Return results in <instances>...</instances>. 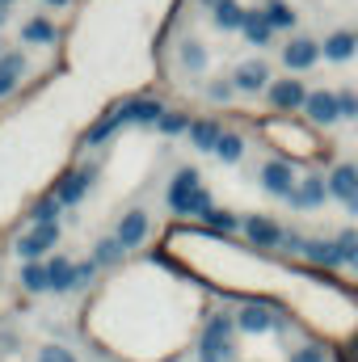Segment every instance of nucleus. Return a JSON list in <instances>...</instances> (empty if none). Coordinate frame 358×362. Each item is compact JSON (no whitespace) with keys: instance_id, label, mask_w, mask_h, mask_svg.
<instances>
[{"instance_id":"nucleus-1","label":"nucleus","mask_w":358,"mask_h":362,"mask_svg":"<svg viewBox=\"0 0 358 362\" xmlns=\"http://www.w3.org/2000/svg\"><path fill=\"white\" fill-rule=\"evenodd\" d=\"M258 135L266 139L282 160H291V165H312V160L329 156V148H321L316 127L308 118H295V114H270V118H262Z\"/></svg>"},{"instance_id":"nucleus-2","label":"nucleus","mask_w":358,"mask_h":362,"mask_svg":"<svg viewBox=\"0 0 358 362\" xmlns=\"http://www.w3.org/2000/svg\"><path fill=\"white\" fill-rule=\"evenodd\" d=\"M165 202H169V211L181 215V219H202V215L215 206L211 189L202 185V173H198L194 165H181L178 173H173L169 189H165Z\"/></svg>"},{"instance_id":"nucleus-3","label":"nucleus","mask_w":358,"mask_h":362,"mask_svg":"<svg viewBox=\"0 0 358 362\" xmlns=\"http://www.w3.org/2000/svg\"><path fill=\"white\" fill-rule=\"evenodd\" d=\"M198 362H236V312H211L198 333Z\"/></svg>"},{"instance_id":"nucleus-4","label":"nucleus","mask_w":358,"mask_h":362,"mask_svg":"<svg viewBox=\"0 0 358 362\" xmlns=\"http://www.w3.org/2000/svg\"><path fill=\"white\" fill-rule=\"evenodd\" d=\"M274 329H287V316L274 303H266V299H245L236 308V333L262 337V333H274Z\"/></svg>"},{"instance_id":"nucleus-5","label":"nucleus","mask_w":358,"mask_h":362,"mask_svg":"<svg viewBox=\"0 0 358 362\" xmlns=\"http://www.w3.org/2000/svg\"><path fill=\"white\" fill-rule=\"evenodd\" d=\"M59 236H64L59 223H30V232L17 236V257L21 262H47L59 249Z\"/></svg>"},{"instance_id":"nucleus-6","label":"nucleus","mask_w":358,"mask_h":362,"mask_svg":"<svg viewBox=\"0 0 358 362\" xmlns=\"http://www.w3.org/2000/svg\"><path fill=\"white\" fill-rule=\"evenodd\" d=\"M241 232H245L249 249H258V253H278L282 249V236H287V228L278 219H270V215H245L241 219Z\"/></svg>"},{"instance_id":"nucleus-7","label":"nucleus","mask_w":358,"mask_h":362,"mask_svg":"<svg viewBox=\"0 0 358 362\" xmlns=\"http://www.w3.org/2000/svg\"><path fill=\"white\" fill-rule=\"evenodd\" d=\"M258 185L266 189L270 198H291L295 194V185H299V173H295V165L291 160H282V156H270L266 165L258 169Z\"/></svg>"},{"instance_id":"nucleus-8","label":"nucleus","mask_w":358,"mask_h":362,"mask_svg":"<svg viewBox=\"0 0 358 362\" xmlns=\"http://www.w3.org/2000/svg\"><path fill=\"white\" fill-rule=\"evenodd\" d=\"M93 181H97V169L81 165V169L59 173V177H55V185H51V194H55V198L64 202V211H68V206H81V202H85V194L93 189Z\"/></svg>"},{"instance_id":"nucleus-9","label":"nucleus","mask_w":358,"mask_h":362,"mask_svg":"<svg viewBox=\"0 0 358 362\" xmlns=\"http://www.w3.org/2000/svg\"><path fill=\"white\" fill-rule=\"evenodd\" d=\"M165 110H169V105H165L161 97H127V101L114 105V114L122 118V127H156Z\"/></svg>"},{"instance_id":"nucleus-10","label":"nucleus","mask_w":358,"mask_h":362,"mask_svg":"<svg viewBox=\"0 0 358 362\" xmlns=\"http://www.w3.org/2000/svg\"><path fill=\"white\" fill-rule=\"evenodd\" d=\"M270 110L274 114H304V101H308V85L304 81H295L291 72H287V81H270Z\"/></svg>"},{"instance_id":"nucleus-11","label":"nucleus","mask_w":358,"mask_h":362,"mask_svg":"<svg viewBox=\"0 0 358 362\" xmlns=\"http://www.w3.org/2000/svg\"><path fill=\"white\" fill-rule=\"evenodd\" d=\"M148 232H152V215L144 211V206H131V211H122L118 215V223H114V240L131 253V249H139L144 240H148Z\"/></svg>"},{"instance_id":"nucleus-12","label":"nucleus","mask_w":358,"mask_h":362,"mask_svg":"<svg viewBox=\"0 0 358 362\" xmlns=\"http://www.w3.org/2000/svg\"><path fill=\"white\" fill-rule=\"evenodd\" d=\"M321 64V42L316 38H304V34H295L287 47H282V68L291 72V76H299V72H312Z\"/></svg>"},{"instance_id":"nucleus-13","label":"nucleus","mask_w":358,"mask_h":362,"mask_svg":"<svg viewBox=\"0 0 358 362\" xmlns=\"http://www.w3.org/2000/svg\"><path fill=\"white\" fill-rule=\"evenodd\" d=\"M304 118L312 127H337L342 122V110H337V93L333 89H308L304 101Z\"/></svg>"},{"instance_id":"nucleus-14","label":"nucleus","mask_w":358,"mask_h":362,"mask_svg":"<svg viewBox=\"0 0 358 362\" xmlns=\"http://www.w3.org/2000/svg\"><path fill=\"white\" fill-rule=\"evenodd\" d=\"M299 257H304L312 270H329V274L346 266V262H342V249H337V240H333V236H329V240H325V236H308V240H304V249H299Z\"/></svg>"},{"instance_id":"nucleus-15","label":"nucleus","mask_w":358,"mask_h":362,"mask_svg":"<svg viewBox=\"0 0 358 362\" xmlns=\"http://www.w3.org/2000/svg\"><path fill=\"white\" fill-rule=\"evenodd\" d=\"M270 81H274V72H270L266 59H245V64H236V72H232V85H236V93H245V97L266 93Z\"/></svg>"},{"instance_id":"nucleus-16","label":"nucleus","mask_w":358,"mask_h":362,"mask_svg":"<svg viewBox=\"0 0 358 362\" xmlns=\"http://www.w3.org/2000/svg\"><path fill=\"white\" fill-rule=\"evenodd\" d=\"M287 202H291V211H321V206L329 202V185H325L321 173H308V177H299L295 194H291Z\"/></svg>"},{"instance_id":"nucleus-17","label":"nucleus","mask_w":358,"mask_h":362,"mask_svg":"<svg viewBox=\"0 0 358 362\" xmlns=\"http://www.w3.org/2000/svg\"><path fill=\"white\" fill-rule=\"evenodd\" d=\"M325 185H329V198H337V202L346 206V202L358 194V165H354V160L333 165V169L325 173Z\"/></svg>"},{"instance_id":"nucleus-18","label":"nucleus","mask_w":358,"mask_h":362,"mask_svg":"<svg viewBox=\"0 0 358 362\" xmlns=\"http://www.w3.org/2000/svg\"><path fill=\"white\" fill-rule=\"evenodd\" d=\"M25 55L21 51H4L0 55V101H8V97H17L21 89V81H25Z\"/></svg>"},{"instance_id":"nucleus-19","label":"nucleus","mask_w":358,"mask_h":362,"mask_svg":"<svg viewBox=\"0 0 358 362\" xmlns=\"http://www.w3.org/2000/svg\"><path fill=\"white\" fill-rule=\"evenodd\" d=\"M219 135H224V122H219V118H194L190 131H185V139H190L194 152H215Z\"/></svg>"},{"instance_id":"nucleus-20","label":"nucleus","mask_w":358,"mask_h":362,"mask_svg":"<svg viewBox=\"0 0 358 362\" xmlns=\"http://www.w3.org/2000/svg\"><path fill=\"white\" fill-rule=\"evenodd\" d=\"M47 278H51V291L55 295H72L76 291V262L64 257V253L47 257Z\"/></svg>"},{"instance_id":"nucleus-21","label":"nucleus","mask_w":358,"mask_h":362,"mask_svg":"<svg viewBox=\"0 0 358 362\" xmlns=\"http://www.w3.org/2000/svg\"><path fill=\"white\" fill-rule=\"evenodd\" d=\"M354 51H358L354 30H333V34L321 42V55H325L329 64H346V59H354Z\"/></svg>"},{"instance_id":"nucleus-22","label":"nucleus","mask_w":358,"mask_h":362,"mask_svg":"<svg viewBox=\"0 0 358 362\" xmlns=\"http://www.w3.org/2000/svg\"><path fill=\"white\" fill-rule=\"evenodd\" d=\"M241 34H245V42L249 47H270L274 42V25H270V17L262 8H245V25H241Z\"/></svg>"},{"instance_id":"nucleus-23","label":"nucleus","mask_w":358,"mask_h":362,"mask_svg":"<svg viewBox=\"0 0 358 362\" xmlns=\"http://www.w3.org/2000/svg\"><path fill=\"white\" fill-rule=\"evenodd\" d=\"M21 42L25 47H55L59 30H55L51 17H30V21H21Z\"/></svg>"},{"instance_id":"nucleus-24","label":"nucleus","mask_w":358,"mask_h":362,"mask_svg":"<svg viewBox=\"0 0 358 362\" xmlns=\"http://www.w3.org/2000/svg\"><path fill=\"white\" fill-rule=\"evenodd\" d=\"M118 131H122V118L110 110V114H101L93 127H85V135H81V148H101V144H110Z\"/></svg>"},{"instance_id":"nucleus-25","label":"nucleus","mask_w":358,"mask_h":362,"mask_svg":"<svg viewBox=\"0 0 358 362\" xmlns=\"http://www.w3.org/2000/svg\"><path fill=\"white\" fill-rule=\"evenodd\" d=\"M198 223H207V232H211V236H232V232H241V215H236V211H228V206H211Z\"/></svg>"},{"instance_id":"nucleus-26","label":"nucleus","mask_w":358,"mask_h":362,"mask_svg":"<svg viewBox=\"0 0 358 362\" xmlns=\"http://www.w3.org/2000/svg\"><path fill=\"white\" fill-rule=\"evenodd\" d=\"M178 59H181V68H185L190 76H202V72H207V64H211V55H207V47H202L198 38H185V42H181Z\"/></svg>"},{"instance_id":"nucleus-27","label":"nucleus","mask_w":358,"mask_h":362,"mask_svg":"<svg viewBox=\"0 0 358 362\" xmlns=\"http://www.w3.org/2000/svg\"><path fill=\"white\" fill-rule=\"evenodd\" d=\"M245 148H249V144H245V135L224 127V135H219V144H215V156H219L224 165H241V160H245Z\"/></svg>"},{"instance_id":"nucleus-28","label":"nucleus","mask_w":358,"mask_h":362,"mask_svg":"<svg viewBox=\"0 0 358 362\" xmlns=\"http://www.w3.org/2000/svg\"><path fill=\"white\" fill-rule=\"evenodd\" d=\"M211 21H215L224 34H236V30L245 25V8H241L236 0H219V4L211 8Z\"/></svg>"},{"instance_id":"nucleus-29","label":"nucleus","mask_w":358,"mask_h":362,"mask_svg":"<svg viewBox=\"0 0 358 362\" xmlns=\"http://www.w3.org/2000/svg\"><path fill=\"white\" fill-rule=\"evenodd\" d=\"M59 215H64V202H59L51 189L30 202V223H59Z\"/></svg>"},{"instance_id":"nucleus-30","label":"nucleus","mask_w":358,"mask_h":362,"mask_svg":"<svg viewBox=\"0 0 358 362\" xmlns=\"http://www.w3.org/2000/svg\"><path fill=\"white\" fill-rule=\"evenodd\" d=\"M21 291H25V295H42V291H51L47 262H21Z\"/></svg>"},{"instance_id":"nucleus-31","label":"nucleus","mask_w":358,"mask_h":362,"mask_svg":"<svg viewBox=\"0 0 358 362\" xmlns=\"http://www.w3.org/2000/svg\"><path fill=\"white\" fill-rule=\"evenodd\" d=\"M262 13L270 17L274 34H278V30H295V21H299V13H295L287 0H266V4H262Z\"/></svg>"},{"instance_id":"nucleus-32","label":"nucleus","mask_w":358,"mask_h":362,"mask_svg":"<svg viewBox=\"0 0 358 362\" xmlns=\"http://www.w3.org/2000/svg\"><path fill=\"white\" fill-rule=\"evenodd\" d=\"M122 257H127V249H122V245H118L114 236H101V240L93 245V262H97L101 270H114V266H118Z\"/></svg>"},{"instance_id":"nucleus-33","label":"nucleus","mask_w":358,"mask_h":362,"mask_svg":"<svg viewBox=\"0 0 358 362\" xmlns=\"http://www.w3.org/2000/svg\"><path fill=\"white\" fill-rule=\"evenodd\" d=\"M190 122H194V118H190L185 110H165V114H161V122H156V131H161L165 139H178V135L190 131Z\"/></svg>"},{"instance_id":"nucleus-34","label":"nucleus","mask_w":358,"mask_h":362,"mask_svg":"<svg viewBox=\"0 0 358 362\" xmlns=\"http://www.w3.org/2000/svg\"><path fill=\"white\" fill-rule=\"evenodd\" d=\"M333 240H337V249H342V262L358 270V228H342Z\"/></svg>"},{"instance_id":"nucleus-35","label":"nucleus","mask_w":358,"mask_h":362,"mask_svg":"<svg viewBox=\"0 0 358 362\" xmlns=\"http://www.w3.org/2000/svg\"><path fill=\"white\" fill-rule=\"evenodd\" d=\"M207 97H211L215 105H219V101L228 105V101L236 97V85H232V76H219V81H211V85H207Z\"/></svg>"},{"instance_id":"nucleus-36","label":"nucleus","mask_w":358,"mask_h":362,"mask_svg":"<svg viewBox=\"0 0 358 362\" xmlns=\"http://www.w3.org/2000/svg\"><path fill=\"white\" fill-rule=\"evenodd\" d=\"M291 362H329V350H325V346H316V341H308V346L291 350Z\"/></svg>"},{"instance_id":"nucleus-37","label":"nucleus","mask_w":358,"mask_h":362,"mask_svg":"<svg viewBox=\"0 0 358 362\" xmlns=\"http://www.w3.org/2000/svg\"><path fill=\"white\" fill-rule=\"evenodd\" d=\"M337 110H342V122H358V93L342 89L337 93Z\"/></svg>"},{"instance_id":"nucleus-38","label":"nucleus","mask_w":358,"mask_h":362,"mask_svg":"<svg viewBox=\"0 0 358 362\" xmlns=\"http://www.w3.org/2000/svg\"><path fill=\"white\" fill-rule=\"evenodd\" d=\"M38 362H81L68 346H55V341H47L42 350H38Z\"/></svg>"},{"instance_id":"nucleus-39","label":"nucleus","mask_w":358,"mask_h":362,"mask_svg":"<svg viewBox=\"0 0 358 362\" xmlns=\"http://www.w3.org/2000/svg\"><path fill=\"white\" fill-rule=\"evenodd\" d=\"M97 270H101V266H97V262H76V291H81V286H89L93 278H97Z\"/></svg>"},{"instance_id":"nucleus-40","label":"nucleus","mask_w":358,"mask_h":362,"mask_svg":"<svg viewBox=\"0 0 358 362\" xmlns=\"http://www.w3.org/2000/svg\"><path fill=\"white\" fill-rule=\"evenodd\" d=\"M346 211H350V215H354V219H358V194H354V198H350V202H346Z\"/></svg>"},{"instance_id":"nucleus-41","label":"nucleus","mask_w":358,"mask_h":362,"mask_svg":"<svg viewBox=\"0 0 358 362\" xmlns=\"http://www.w3.org/2000/svg\"><path fill=\"white\" fill-rule=\"evenodd\" d=\"M42 4H51V8H64V4H72V0H42Z\"/></svg>"},{"instance_id":"nucleus-42","label":"nucleus","mask_w":358,"mask_h":362,"mask_svg":"<svg viewBox=\"0 0 358 362\" xmlns=\"http://www.w3.org/2000/svg\"><path fill=\"white\" fill-rule=\"evenodd\" d=\"M4 21H8V8H4V4H0V25H4Z\"/></svg>"},{"instance_id":"nucleus-43","label":"nucleus","mask_w":358,"mask_h":362,"mask_svg":"<svg viewBox=\"0 0 358 362\" xmlns=\"http://www.w3.org/2000/svg\"><path fill=\"white\" fill-rule=\"evenodd\" d=\"M202 4H207V8H215V4H219V0H202Z\"/></svg>"},{"instance_id":"nucleus-44","label":"nucleus","mask_w":358,"mask_h":362,"mask_svg":"<svg viewBox=\"0 0 358 362\" xmlns=\"http://www.w3.org/2000/svg\"><path fill=\"white\" fill-rule=\"evenodd\" d=\"M0 4H4V8H8V4H13V0H0Z\"/></svg>"},{"instance_id":"nucleus-45","label":"nucleus","mask_w":358,"mask_h":362,"mask_svg":"<svg viewBox=\"0 0 358 362\" xmlns=\"http://www.w3.org/2000/svg\"><path fill=\"white\" fill-rule=\"evenodd\" d=\"M0 55H4V42H0Z\"/></svg>"},{"instance_id":"nucleus-46","label":"nucleus","mask_w":358,"mask_h":362,"mask_svg":"<svg viewBox=\"0 0 358 362\" xmlns=\"http://www.w3.org/2000/svg\"><path fill=\"white\" fill-rule=\"evenodd\" d=\"M287 362H291V358H287Z\"/></svg>"}]
</instances>
